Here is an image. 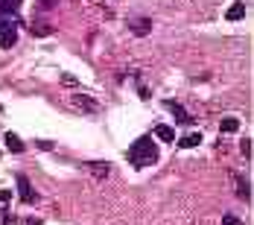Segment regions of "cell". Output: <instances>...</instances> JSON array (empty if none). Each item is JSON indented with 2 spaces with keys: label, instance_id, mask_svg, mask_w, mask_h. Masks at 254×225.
Instances as JSON below:
<instances>
[{
  "label": "cell",
  "instance_id": "cell-1",
  "mask_svg": "<svg viewBox=\"0 0 254 225\" xmlns=\"http://www.w3.org/2000/svg\"><path fill=\"white\" fill-rule=\"evenodd\" d=\"M128 161H131V167H152L155 161H158V147H155L152 138H137L134 144H131V150H128Z\"/></svg>",
  "mask_w": 254,
  "mask_h": 225
},
{
  "label": "cell",
  "instance_id": "cell-2",
  "mask_svg": "<svg viewBox=\"0 0 254 225\" xmlns=\"http://www.w3.org/2000/svg\"><path fill=\"white\" fill-rule=\"evenodd\" d=\"M18 193H21V202H35V190H32V184H29V178L26 175H18Z\"/></svg>",
  "mask_w": 254,
  "mask_h": 225
},
{
  "label": "cell",
  "instance_id": "cell-3",
  "mask_svg": "<svg viewBox=\"0 0 254 225\" xmlns=\"http://www.w3.org/2000/svg\"><path fill=\"white\" fill-rule=\"evenodd\" d=\"M128 29H131L134 35H149V29H152V21L137 15V18H131V21H128Z\"/></svg>",
  "mask_w": 254,
  "mask_h": 225
},
{
  "label": "cell",
  "instance_id": "cell-4",
  "mask_svg": "<svg viewBox=\"0 0 254 225\" xmlns=\"http://www.w3.org/2000/svg\"><path fill=\"white\" fill-rule=\"evenodd\" d=\"M73 108H79V111H88V114H94L97 108H100V102H94V100H88V97H82V94H73Z\"/></svg>",
  "mask_w": 254,
  "mask_h": 225
},
{
  "label": "cell",
  "instance_id": "cell-5",
  "mask_svg": "<svg viewBox=\"0 0 254 225\" xmlns=\"http://www.w3.org/2000/svg\"><path fill=\"white\" fill-rule=\"evenodd\" d=\"M3 141H6V150H9V152H15V155H21V152L26 150V147H24V141H21V138H18L15 132H6V135H3Z\"/></svg>",
  "mask_w": 254,
  "mask_h": 225
},
{
  "label": "cell",
  "instance_id": "cell-6",
  "mask_svg": "<svg viewBox=\"0 0 254 225\" xmlns=\"http://www.w3.org/2000/svg\"><path fill=\"white\" fill-rule=\"evenodd\" d=\"M18 15L15 12H0V32H6V29H18Z\"/></svg>",
  "mask_w": 254,
  "mask_h": 225
},
{
  "label": "cell",
  "instance_id": "cell-7",
  "mask_svg": "<svg viewBox=\"0 0 254 225\" xmlns=\"http://www.w3.org/2000/svg\"><path fill=\"white\" fill-rule=\"evenodd\" d=\"M155 135H158L161 141H167V144H173V141H176V129H173V126H167V123L155 126Z\"/></svg>",
  "mask_w": 254,
  "mask_h": 225
},
{
  "label": "cell",
  "instance_id": "cell-8",
  "mask_svg": "<svg viewBox=\"0 0 254 225\" xmlns=\"http://www.w3.org/2000/svg\"><path fill=\"white\" fill-rule=\"evenodd\" d=\"M246 15V6H243V0H237V3H231L228 12H225V21H240Z\"/></svg>",
  "mask_w": 254,
  "mask_h": 225
},
{
  "label": "cell",
  "instance_id": "cell-9",
  "mask_svg": "<svg viewBox=\"0 0 254 225\" xmlns=\"http://www.w3.org/2000/svg\"><path fill=\"white\" fill-rule=\"evenodd\" d=\"M199 144H202V135H199V132H190V135H184V138L178 141L181 150H193V147H199Z\"/></svg>",
  "mask_w": 254,
  "mask_h": 225
},
{
  "label": "cell",
  "instance_id": "cell-10",
  "mask_svg": "<svg viewBox=\"0 0 254 225\" xmlns=\"http://www.w3.org/2000/svg\"><path fill=\"white\" fill-rule=\"evenodd\" d=\"M15 41H18V29H6V32H0V47H3V50H12Z\"/></svg>",
  "mask_w": 254,
  "mask_h": 225
},
{
  "label": "cell",
  "instance_id": "cell-11",
  "mask_svg": "<svg viewBox=\"0 0 254 225\" xmlns=\"http://www.w3.org/2000/svg\"><path fill=\"white\" fill-rule=\"evenodd\" d=\"M167 108H170V111L176 114L178 123H187V120H190V114H187V111H184V108H181V105H178L176 100H167Z\"/></svg>",
  "mask_w": 254,
  "mask_h": 225
},
{
  "label": "cell",
  "instance_id": "cell-12",
  "mask_svg": "<svg viewBox=\"0 0 254 225\" xmlns=\"http://www.w3.org/2000/svg\"><path fill=\"white\" fill-rule=\"evenodd\" d=\"M219 129H222L225 135H231V132H237V129H240V120H237V117H225V120L219 123Z\"/></svg>",
  "mask_w": 254,
  "mask_h": 225
},
{
  "label": "cell",
  "instance_id": "cell-13",
  "mask_svg": "<svg viewBox=\"0 0 254 225\" xmlns=\"http://www.w3.org/2000/svg\"><path fill=\"white\" fill-rule=\"evenodd\" d=\"M85 170L94 175H100V178H105L108 175V164H85Z\"/></svg>",
  "mask_w": 254,
  "mask_h": 225
},
{
  "label": "cell",
  "instance_id": "cell-14",
  "mask_svg": "<svg viewBox=\"0 0 254 225\" xmlns=\"http://www.w3.org/2000/svg\"><path fill=\"white\" fill-rule=\"evenodd\" d=\"M29 32H32V35H50L53 26L50 24H29Z\"/></svg>",
  "mask_w": 254,
  "mask_h": 225
},
{
  "label": "cell",
  "instance_id": "cell-15",
  "mask_svg": "<svg viewBox=\"0 0 254 225\" xmlns=\"http://www.w3.org/2000/svg\"><path fill=\"white\" fill-rule=\"evenodd\" d=\"M21 3H24V0H0V12H18Z\"/></svg>",
  "mask_w": 254,
  "mask_h": 225
},
{
  "label": "cell",
  "instance_id": "cell-16",
  "mask_svg": "<svg viewBox=\"0 0 254 225\" xmlns=\"http://www.w3.org/2000/svg\"><path fill=\"white\" fill-rule=\"evenodd\" d=\"M222 225H243V220L234 217V214H225V217H222Z\"/></svg>",
  "mask_w": 254,
  "mask_h": 225
},
{
  "label": "cell",
  "instance_id": "cell-17",
  "mask_svg": "<svg viewBox=\"0 0 254 225\" xmlns=\"http://www.w3.org/2000/svg\"><path fill=\"white\" fill-rule=\"evenodd\" d=\"M56 3H59V0H38V9H50Z\"/></svg>",
  "mask_w": 254,
  "mask_h": 225
},
{
  "label": "cell",
  "instance_id": "cell-18",
  "mask_svg": "<svg viewBox=\"0 0 254 225\" xmlns=\"http://www.w3.org/2000/svg\"><path fill=\"white\" fill-rule=\"evenodd\" d=\"M237 190L243 193V199H249V184H246V181H240V187H237Z\"/></svg>",
  "mask_w": 254,
  "mask_h": 225
},
{
  "label": "cell",
  "instance_id": "cell-19",
  "mask_svg": "<svg viewBox=\"0 0 254 225\" xmlns=\"http://www.w3.org/2000/svg\"><path fill=\"white\" fill-rule=\"evenodd\" d=\"M9 199H12V193H9V190H0V202H3V205H9Z\"/></svg>",
  "mask_w": 254,
  "mask_h": 225
}]
</instances>
